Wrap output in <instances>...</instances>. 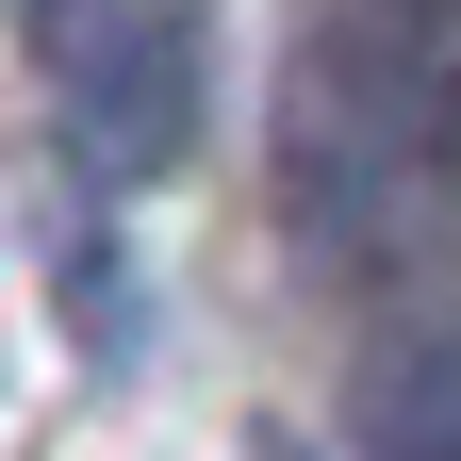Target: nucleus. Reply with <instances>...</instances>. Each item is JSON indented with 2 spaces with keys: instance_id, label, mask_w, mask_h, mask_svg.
Instances as JSON below:
<instances>
[{
  "instance_id": "f257e3e1",
  "label": "nucleus",
  "mask_w": 461,
  "mask_h": 461,
  "mask_svg": "<svg viewBox=\"0 0 461 461\" xmlns=\"http://www.w3.org/2000/svg\"><path fill=\"white\" fill-rule=\"evenodd\" d=\"M280 214L313 264L395 280L461 214V0H330L280 83Z\"/></svg>"
},
{
  "instance_id": "f03ea898",
  "label": "nucleus",
  "mask_w": 461,
  "mask_h": 461,
  "mask_svg": "<svg viewBox=\"0 0 461 461\" xmlns=\"http://www.w3.org/2000/svg\"><path fill=\"white\" fill-rule=\"evenodd\" d=\"M17 17L50 50V99H67L83 165H115V182L182 165V132H198V0H17Z\"/></svg>"
},
{
  "instance_id": "7ed1b4c3",
  "label": "nucleus",
  "mask_w": 461,
  "mask_h": 461,
  "mask_svg": "<svg viewBox=\"0 0 461 461\" xmlns=\"http://www.w3.org/2000/svg\"><path fill=\"white\" fill-rule=\"evenodd\" d=\"M346 445L363 461H461V297L379 313L363 379H346Z\"/></svg>"
}]
</instances>
